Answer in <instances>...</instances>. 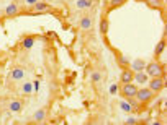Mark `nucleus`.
I'll use <instances>...</instances> for the list:
<instances>
[{
    "label": "nucleus",
    "instance_id": "f257e3e1",
    "mask_svg": "<svg viewBox=\"0 0 167 125\" xmlns=\"http://www.w3.org/2000/svg\"><path fill=\"white\" fill-rule=\"evenodd\" d=\"M144 71L147 73L149 78H154V76H164L165 73V65L159 64V62H151V64H146Z\"/></svg>",
    "mask_w": 167,
    "mask_h": 125
},
{
    "label": "nucleus",
    "instance_id": "f03ea898",
    "mask_svg": "<svg viewBox=\"0 0 167 125\" xmlns=\"http://www.w3.org/2000/svg\"><path fill=\"white\" fill-rule=\"evenodd\" d=\"M118 91H120V96L121 98H135L136 96V91H138V86L133 85V83H121V88H118Z\"/></svg>",
    "mask_w": 167,
    "mask_h": 125
},
{
    "label": "nucleus",
    "instance_id": "7ed1b4c3",
    "mask_svg": "<svg viewBox=\"0 0 167 125\" xmlns=\"http://www.w3.org/2000/svg\"><path fill=\"white\" fill-rule=\"evenodd\" d=\"M135 98L139 101L141 104H147L152 98H154V91L149 89V88H139V89L136 91V96H135Z\"/></svg>",
    "mask_w": 167,
    "mask_h": 125
},
{
    "label": "nucleus",
    "instance_id": "20e7f679",
    "mask_svg": "<svg viewBox=\"0 0 167 125\" xmlns=\"http://www.w3.org/2000/svg\"><path fill=\"white\" fill-rule=\"evenodd\" d=\"M147 88L152 89L154 93H159V91L164 89V86H165V78L164 76H154V78H149L147 80Z\"/></svg>",
    "mask_w": 167,
    "mask_h": 125
},
{
    "label": "nucleus",
    "instance_id": "39448f33",
    "mask_svg": "<svg viewBox=\"0 0 167 125\" xmlns=\"http://www.w3.org/2000/svg\"><path fill=\"white\" fill-rule=\"evenodd\" d=\"M31 12L35 13H44V12H52L54 13V8H52L47 2H44V0H38V2H35L33 5H30Z\"/></svg>",
    "mask_w": 167,
    "mask_h": 125
},
{
    "label": "nucleus",
    "instance_id": "423d86ee",
    "mask_svg": "<svg viewBox=\"0 0 167 125\" xmlns=\"http://www.w3.org/2000/svg\"><path fill=\"white\" fill-rule=\"evenodd\" d=\"M20 13H23V7L20 5V2H13L5 8L7 16H17V15H20Z\"/></svg>",
    "mask_w": 167,
    "mask_h": 125
},
{
    "label": "nucleus",
    "instance_id": "0eeeda50",
    "mask_svg": "<svg viewBox=\"0 0 167 125\" xmlns=\"http://www.w3.org/2000/svg\"><path fill=\"white\" fill-rule=\"evenodd\" d=\"M23 76H25L23 67H13L10 70V73H8V80L10 81H20V80H23Z\"/></svg>",
    "mask_w": 167,
    "mask_h": 125
},
{
    "label": "nucleus",
    "instance_id": "6e6552de",
    "mask_svg": "<svg viewBox=\"0 0 167 125\" xmlns=\"http://www.w3.org/2000/svg\"><path fill=\"white\" fill-rule=\"evenodd\" d=\"M113 52H115V57H116V64L120 65L123 70H125V68H130V62H128L126 55H123L121 52L116 50V49H113Z\"/></svg>",
    "mask_w": 167,
    "mask_h": 125
},
{
    "label": "nucleus",
    "instance_id": "1a4fd4ad",
    "mask_svg": "<svg viewBox=\"0 0 167 125\" xmlns=\"http://www.w3.org/2000/svg\"><path fill=\"white\" fill-rule=\"evenodd\" d=\"M92 25H93V18L90 16V15H85V16L80 18V23H79L80 30L89 31V30H92Z\"/></svg>",
    "mask_w": 167,
    "mask_h": 125
},
{
    "label": "nucleus",
    "instance_id": "9d476101",
    "mask_svg": "<svg viewBox=\"0 0 167 125\" xmlns=\"http://www.w3.org/2000/svg\"><path fill=\"white\" fill-rule=\"evenodd\" d=\"M133 76H135V71H133L131 68H125L121 71L120 81L121 83H133Z\"/></svg>",
    "mask_w": 167,
    "mask_h": 125
},
{
    "label": "nucleus",
    "instance_id": "9b49d317",
    "mask_svg": "<svg viewBox=\"0 0 167 125\" xmlns=\"http://www.w3.org/2000/svg\"><path fill=\"white\" fill-rule=\"evenodd\" d=\"M165 46H167V42H165V37H162V39L157 42V46H156V50H154V55H156V59H159V57L165 52Z\"/></svg>",
    "mask_w": 167,
    "mask_h": 125
},
{
    "label": "nucleus",
    "instance_id": "f8f14e48",
    "mask_svg": "<svg viewBox=\"0 0 167 125\" xmlns=\"http://www.w3.org/2000/svg\"><path fill=\"white\" fill-rule=\"evenodd\" d=\"M147 80H149V76H147L146 71H135L133 81H138L139 85H144V83H147Z\"/></svg>",
    "mask_w": 167,
    "mask_h": 125
},
{
    "label": "nucleus",
    "instance_id": "ddd939ff",
    "mask_svg": "<svg viewBox=\"0 0 167 125\" xmlns=\"http://www.w3.org/2000/svg\"><path fill=\"white\" fill-rule=\"evenodd\" d=\"M144 67H146V62L141 59H136L133 64H130V68L133 71H144Z\"/></svg>",
    "mask_w": 167,
    "mask_h": 125
},
{
    "label": "nucleus",
    "instance_id": "4468645a",
    "mask_svg": "<svg viewBox=\"0 0 167 125\" xmlns=\"http://www.w3.org/2000/svg\"><path fill=\"white\" fill-rule=\"evenodd\" d=\"M20 93L23 96H31L33 94V83L31 81H23V85L20 88Z\"/></svg>",
    "mask_w": 167,
    "mask_h": 125
},
{
    "label": "nucleus",
    "instance_id": "2eb2a0df",
    "mask_svg": "<svg viewBox=\"0 0 167 125\" xmlns=\"http://www.w3.org/2000/svg\"><path fill=\"white\" fill-rule=\"evenodd\" d=\"M8 109H10L12 112H21L23 110V102L18 101V99H13V101L8 102Z\"/></svg>",
    "mask_w": 167,
    "mask_h": 125
},
{
    "label": "nucleus",
    "instance_id": "dca6fc26",
    "mask_svg": "<svg viewBox=\"0 0 167 125\" xmlns=\"http://www.w3.org/2000/svg\"><path fill=\"white\" fill-rule=\"evenodd\" d=\"M93 0H75V8L79 10H87V8H92Z\"/></svg>",
    "mask_w": 167,
    "mask_h": 125
},
{
    "label": "nucleus",
    "instance_id": "f3484780",
    "mask_svg": "<svg viewBox=\"0 0 167 125\" xmlns=\"http://www.w3.org/2000/svg\"><path fill=\"white\" fill-rule=\"evenodd\" d=\"M35 41H36V37L35 36H26V37H23V41H21V47L23 49H31L33 46H35Z\"/></svg>",
    "mask_w": 167,
    "mask_h": 125
},
{
    "label": "nucleus",
    "instance_id": "a211bd4d",
    "mask_svg": "<svg viewBox=\"0 0 167 125\" xmlns=\"http://www.w3.org/2000/svg\"><path fill=\"white\" fill-rule=\"evenodd\" d=\"M108 28H110L108 18H102V20H100V33H102L103 36L108 34Z\"/></svg>",
    "mask_w": 167,
    "mask_h": 125
},
{
    "label": "nucleus",
    "instance_id": "6ab92c4d",
    "mask_svg": "<svg viewBox=\"0 0 167 125\" xmlns=\"http://www.w3.org/2000/svg\"><path fill=\"white\" fill-rule=\"evenodd\" d=\"M144 2L147 3V7H151V8H162V0H144Z\"/></svg>",
    "mask_w": 167,
    "mask_h": 125
},
{
    "label": "nucleus",
    "instance_id": "aec40b11",
    "mask_svg": "<svg viewBox=\"0 0 167 125\" xmlns=\"http://www.w3.org/2000/svg\"><path fill=\"white\" fill-rule=\"evenodd\" d=\"M35 120H36V122H44V120H46V110L44 109L38 110V112L35 114Z\"/></svg>",
    "mask_w": 167,
    "mask_h": 125
},
{
    "label": "nucleus",
    "instance_id": "412c9836",
    "mask_svg": "<svg viewBox=\"0 0 167 125\" xmlns=\"http://www.w3.org/2000/svg\"><path fill=\"white\" fill-rule=\"evenodd\" d=\"M126 2H128V0H110V7H112V8H118V7L125 5Z\"/></svg>",
    "mask_w": 167,
    "mask_h": 125
},
{
    "label": "nucleus",
    "instance_id": "4be33fe9",
    "mask_svg": "<svg viewBox=\"0 0 167 125\" xmlns=\"http://www.w3.org/2000/svg\"><path fill=\"white\" fill-rule=\"evenodd\" d=\"M120 106H121V110H125V112H131V110H133V107L130 106V102H128V101H123Z\"/></svg>",
    "mask_w": 167,
    "mask_h": 125
},
{
    "label": "nucleus",
    "instance_id": "5701e85b",
    "mask_svg": "<svg viewBox=\"0 0 167 125\" xmlns=\"http://www.w3.org/2000/svg\"><path fill=\"white\" fill-rule=\"evenodd\" d=\"M100 80H102V75H100V71H93V73H92V81H93V83H98Z\"/></svg>",
    "mask_w": 167,
    "mask_h": 125
},
{
    "label": "nucleus",
    "instance_id": "b1692460",
    "mask_svg": "<svg viewBox=\"0 0 167 125\" xmlns=\"http://www.w3.org/2000/svg\"><path fill=\"white\" fill-rule=\"evenodd\" d=\"M118 93V85H112L110 86V94H116Z\"/></svg>",
    "mask_w": 167,
    "mask_h": 125
},
{
    "label": "nucleus",
    "instance_id": "393cba45",
    "mask_svg": "<svg viewBox=\"0 0 167 125\" xmlns=\"http://www.w3.org/2000/svg\"><path fill=\"white\" fill-rule=\"evenodd\" d=\"M126 123H128V125H135V123H138V120H136L135 117H130V119L126 120Z\"/></svg>",
    "mask_w": 167,
    "mask_h": 125
},
{
    "label": "nucleus",
    "instance_id": "a878e982",
    "mask_svg": "<svg viewBox=\"0 0 167 125\" xmlns=\"http://www.w3.org/2000/svg\"><path fill=\"white\" fill-rule=\"evenodd\" d=\"M35 2H38V0H25V3H26L28 7H30V5H33Z\"/></svg>",
    "mask_w": 167,
    "mask_h": 125
},
{
    "label": "nucleus",
    "instance_id": "bb28decb",
    "mask_svg": "<svg viewBox=\"0 0 167 125\" xmlns=\"http://www.w3.org/2000/svg\"><path fill=\"white\" fill-rule=\"evenodd\" d=\"M38 89H40V80L35 81V91H38Z\"/></svg>",
    "mask_w": 167,
    "mask_h": 125
},
{
    "label": "nucleus",
    "instance_id": "cd10ccee",
    "mask_svg": "<svg viewBox=\"0 0 167 125\" xmlns=\"http://www.w3.org/2000/svg\"><path fill=\"white\" fill-rule=\"evenodd\" d=\"M136 2H144V0H136Z\"/></svg>",
    "mask_w": 167,
    "mask_h": 125
}]
</instances>
